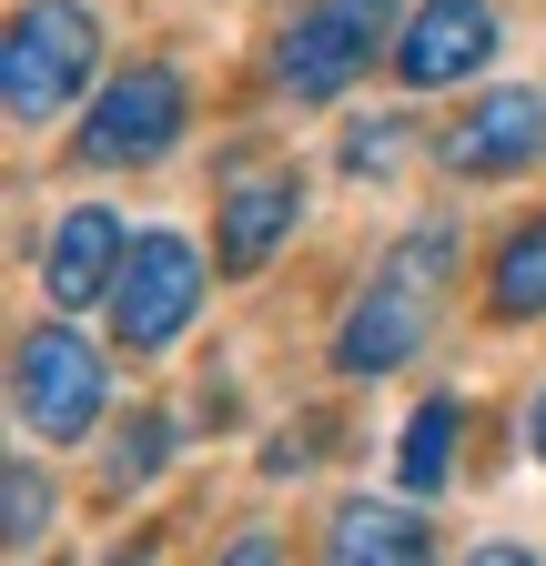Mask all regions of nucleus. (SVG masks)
Here are the masks:
<instances>
[{"mask_svg": "<svg viewBox=\"0 0 546 566\" xmlns=\"http://www.w3.org/2000/svg\"><path fill=\"white\" fill-rule=\"evenodd\" d=\"M455 223H416L385 263H375V283L345 304V324H334V375H355V385H375V375H395L405 354L426 344V324H435V294L455 283Z\"/></svg>", "mask_w": 546, "mask_h": 566, "instance_id": "f257e3e1", "label": "nucleus"}, {"mask_svg": "<svg viewBox=\"0 0 546 566\" xmlns=\"http://www.w3.org/2000/svg\"><path fill=\"white\" fill-rule=\"evenodd\" d=\"M92 61H102V21L82 11V0H31V11L11 21V41H0V102H11V122L21 132L61 122L82 102Z\"/></svg>", "mask_w": 546, "mask_h": 566, "instance_id": "f03ea898", "label": "nucleus"}, {"mask_svg": "<svg viewBox=\"0 0 546 566\" xmlns=\"http://www.w3.org/2000/svg\"><path fill=\"white\" fill-rule=\"evenodd\" d=\"M182 122H192L182 71L172 61H132L122 82H102V102L82 122V163L92 172H143V163H162L172 142H182Z\"/></svg>", "mask_w": 546, "mask_h": 566, "instance_id": "7ed1b4c3", "label": "nucleus"}, {"mask_svg": "<svg viewBox=\"0 0 546 566\" xmlns=\"http://www.w3.org/2000/svg\"><path fill=\"white\" fill-rule=\"evenodd\" d=\"M202 304V253L182 233H132L122 283H112V344L122 354H162Z\"/></svg>", "mask_w": 546, "mask_h": 566, "instance_id": "20e7f679", "label": "nucleus"}, {"mask_svg": "<svg viewBox=\"0 0 546 566\" xmlns=\"http://www.w3.org/2000/svg\"><path fill=\"white\" fill-rule=\"evenodd\" d=\"M375 41H395V0H314V11H294L284 51H273V82L294 102H334L375 61Z\"/></svg>", "mask_w": 546, "mask_h": 566, "instance_id": "39448f33", "label": "nucleus"}, {"mask_svg": "<svg viewBox=\"0 0 546 566\" xmlns=\"http://www.w3.org/2000/svg\"><path fill=\"white\" fill-rule=\"evenodd\" d=\"M11 405H21V424H31L41 446H72V436H92V424H102V354H92L82 334H61V324L21 334Z\"/></svg>", "mask_w": 546, "mask_h": 566, "instance_id": "423d86ee", "label": "nucleus"}, {"mask_svg": "<svg viewBox=\"0 0 546 566\" xmlns=\"http://www.w3.org/2000/svg\"><path fill=\"white\" fill-rule=\"evenodd\" d=\"M435 163L455 182H516L546 163V92H486L475 112H455L435 132Z\"/></svg>", "mask_w": 546, "mask_h": 566, "instance_id": "0eeeda50", "label": "nucleus"}, {"mask_svg": "<svg viewBox=\"0 0 546 566\" xmlns=\"http://www.w3.org/2000/svg\"><path fill=\"white\" fill-rule=\"evenodd\" d=\"M486 61H496V0H416V21L395 31V82L405 92H445Z\"/></svg>", "mask_w": 546, "mask_h": 566, "instance_id": "6e6552de", "label": "nucleus"}, {"mask_svg": "<svg viewBox=\"0 0 546 566\" xmlns=\"http://www.w3.org/2000/svg\"><path fill=\"white\" fill-rule=\"evenodd\" d=\"M122 253H132L122 212H102V202L61 212V233L41 243V294H51L61 314H82V304H112V283H122Z\"/></svg>", "mask_w": 546, "mask_h": 566, "instance_id": "1a4fd4ad", "label": "nucleus"}, {"mask_svg": "<svg viewBox=\"0 0 546 566\" xmlns=\"http://www.w3.org/2000/svg\"><path fill=\"white\" fill-rule=\"evenodd\" d=\"M294 212H304V172L284 163V172H243L233 192H223V273H263L273 263V243L294 233Z\"/></svg>", "mask_w": 546, "mask_h": 566, "instance_id": "9d476101", "label": "nucleus"}, {"mask_svg": "<svg viewBox=\"0 0 546 566\" xmlns=\"http://www.w3.org/2000/svg\"><path fill=\"white\" fill-rule=\"evenodd\" d=\"M435 536L416 506H375V495H355L345 516L324 526V566H426Z\"/></svg>", "mask_w": 546, "mask_h": 566, "instance_id": "9b49d317", "label": "nucleus"}, {"mask_svg": "<svg viewBox=\"0 0 546 566\" xmlns=\"http://www.w3.org/2000/svg\"><path fill=\"white\" fill-rule=\"evenodd\" d=\"M486 314H496V324H536V314H546V212L506 233V253H496V273H486Z\"/></svg>", "mask_w": 546, "mask_h": 566, "instance_id": "f8f14e48", "label": "nucleus"}, {"mask_svg": "<svg viewBox=\"0 0 546 566\" xmlns=\"http://www.w3.org/2000/svg\"><path fill=\"white\" fill-rule=\"evenodd\" d=\"M455 436H465V405H455V395H426L416 415H405V446H395V475H405V495H435V485H445V465H455Z\"/></svg>", "mask_w": 546, "mask_h": 566, "instance_id": "ddd939ff", "label": "nucleus"}, {"mask_svg": "<svg viewBox=\"0 0 546 566\" xmlns=\"http://www.w3.org/2000/svg\"><path fill=\"white\" fill-rule=\"evenodd\" d=\"M0 536H11V556H31L51 536V475L31 455H11V475H0Z\"/></svg>", "mask_w": 546, "mask_h": 566, "instance_id": "4468645a", "label": "nucleus"}, {"mask_svg": "<svg viewBox=\"0 0 546 566\" xmlns=\"http://www.w3.org/2000/svg\"><path fill=\"white\" fill-rule=\"evenodd\" d=\"M162 446H172V424H162V415H132V424H122V446H112V465H102V475H112V485H143V475L162 465Z\"/></svg>", "mask_w": 546, "mask_h": 566, "instance_id": "2eb2a0df", "label": "nucleus"}, {"mask_svg": "<svg viewBox=\"0 0 546 566\" xmlns=\"http://www.w3.org/2000/svg\"><path fill=\"white\" fill-rule=\"evenodd\" d=\"M395 153H405V122H365V132L345 142V172H385Z\"/></svg>", "mask_w": 546, "mask_h": 566, "instance_id": "dca6fc26", "label": "nucleus"}, {"mask_svg": "<svg viewBox=\"0 0 546 566\" xmlns=\"http://www.w3.org/2000/svg\"><path fill=\"white\" fill-rule=\"evenodd\" d=\"M223 566H284V546L253 526V536H233V546H223Z\"/></svg>", "mask_w": 546, "mask_h": 566, "instance_id": "f3484780", "label": "nucleus"}, {"mask_svg": "<svg viewBox=\"0 0 546 566\" xmlns=\"http://www.w3.org/2000/svg\"><path fill=\"white\" fill-rule=\"evenodd\" d=\"M465 566H536V556H526V546H475Z\"/></svg>", "mask_w": 546, "mask_h": 566, "instance_id": "a211bd4d", "label": "nucleus"}, {"mask_svg": "<svg viewBox=\"0 0 546 566\" xmlns=\"http://www.w3.org/2000/svg\"><path fill=\"white\" fill-rule=\"evenodd\" d=\"M526 446H536V465H546V395H536V415H526Z\"/></svg>", "mask_w": 546, "mask_h": 566, "instance_id": "6ab92c4d", "label": "nucleus"}, {"mask_svg": "<svg viewBox=\"0 0 546 566\" xmlns=\"http://www.w3.org/2000/svg\"><path fill=\"white\" fill-rule=\"evenodd\" d=\"M112 566H153V546H122V556H112Z\"/></svg>", "mask_w": 546, "mask_h": 566, "instance_id": "aec40b11", "label": "nucleus"}]
</instances>
